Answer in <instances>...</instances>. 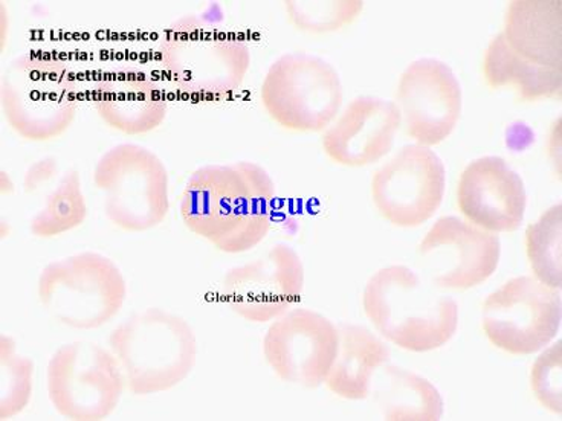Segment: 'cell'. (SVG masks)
Returning <instances> with one entry per match:
<instances>
[{
  "instance_id": "484cf974",
  "label": "cell",
  "mask_w": 562,
  "mask_h": 421,
  "mask_svg": "<svg viewBox=\"0 0 562 421\" xmlns=\"http://www.w3.org/2000/svg\"><path fill=\"white\" fill-rule=\"evenodd\" d=\"M289 22L310 34H329L357 22L364 3L355 2H286Z\"/></svg>"
},
{
  "instance_id": "277c9868",
  "label": "cell",
  "mask_w": 562,
  "mask_h": 421,
  "mask_svg": "<svg viewBox=\"0 0 562 421\" xmlns=\"http://www.w3.org/2000/svg\"><path fill=\"white\" fill-rule=\"evenodd\" d=\"M109 346L135 396L170 391L196 365L198 341L190 323L155 307L131 315L115 327Z\"/></svg>"
},
{
  "instance_id": "603a6c76",
  "label": "cell",
  "mask_w": 562,
  "mask_h": 421,
  "mask_svg": "<svg viewBox=\"0 0 562 421\" xmlns=\"http://www.w3.org/2000/svg\"><path fill=\"white\" fill-rule=\"evenodd\" d=\"M88 217V205L81 190L80 174L69 170L56 189L46 197L45 205L31 218L30 229L41 239L61 236L78 228Z\"/></svg>"
},
{
  "instance_id": "4fadbf2b",
  "label": "cell",
  "mask_w": 562,
  "mask_h": 421,
  "mask_svg": "<svg viewBox=\"0 0 562 421\" xmlns=\"http://www.w3.org/2000/svg\"><path fill=\"white\" fill-rule=\"evenodd\" d=\"M396 105L409 138L437 146L450 138L462 116V86L445 61L419 58L402 72Z\"/></svg>"
},
{
  "instance_id": "3957f363",
  "label": "cell",
  "mask_w": 562,
  "mask_h": 421,
  "mask_svg": "<svg viewBox=\"0 0 562 421\" xmlns=\"http://www.w3.org/2000/svg\"><path fill=\"white\" fill-rule=\"evenodd\" d=\"M159 60L183 95L217 100L232 95L244 83L251 54L244 38L217 19L189 14L167 29Z\"/></svg>"
},
{
  "instance_id": "9c48e42d",
  "label": "cell",
  "mask_w": 562,
  "mask_h": 421,
  "mask_svg": "<svg viewBox=\"0 0 562 421\" xmlns=\"http://www.w3.org/2000/svg\"><path fill=\"white\" fill-rule=\"evenodd\" d=\"M126 388L119 359L88 341L61 345L46 368L54 409L68 420L99 421L113 414Z\"/></svg>"
},
{
  "instance_id": "30bf717a",
  "label": "cell",
  "mask_w": 562,
  "mask_h": 421,
  "mask_svg": "<svg viewBox=\"0 0 562 421\" xmlns=\"http://www.w3.org/2000/svg\"><path fill=\"white\" fill-rule=\"evenodd\" d=\"M561 294L533 276H517L492 292L482 327L492 345L514 356L540 353L560 333Z\"/></svg>"
},
{
  "instance_id": "ba28073f",
  "label": "cell",
  "mask_w": 562,
  "mask_h": 421,
  "mask_svg": "<svg viewBox=\"0 0 562 421\" xmlns=\"http://www.w3.org/2000/svg\"><path fill=\"white\" fill-rule=\"evenodd\" d=\"M93 182L103 191L105 217L124 231H148L169 214L166 166L138 144H119L105 151L93 170Z\"/></svg>"
},
{
  "instance_id": "7402d4cb",
  "label": "cell",
  "mask_w": 562,
  "mask_h": 421,
  "mask_svg": "<svg viewBox=\"0 0 562 421\" xmlns=\"http://www.w3.org/2000/svg\"><path fill=\"white\" fill-rule=\"evenodd\" d=\"M483 77L492 89H514L526 101L560 99L562 70L522 60L497 34L483 57Z\"/></svg>"
},
{
  "instance_id": "8992f818",
  "label": "cell",
  "mask_w": 562,
  "mask_h": 421,
  "mask_svg": "<svg viewBox=\"0 0 562 421\" xmlns=\"http://www.w3.org/2000/svg\"><path fill=\"white\" fill-rule=\"evenodd\" d=\"M43 310L60 326L93 330L112 321L126 303V280L120 268L97 252L53 261L37 281Z\"/></svg>"
},
{
  "instance_id": "44dd1931",
  "label": "cell",
  "mask_w": 562,
  "mask_h": 421,
  "mask_svg": "<svg viewBox=\"0 0 562 421\" xmlns=\"http://www.w3.org/2000/svg\"><path fill=\"white\" fill-rule=\"evenodd\" d=\"M370 396L385 420L435 421L443 417L445 403L439 389L425 377L401 366H382Z\"/></svg>"
},
{
  "instance_id": "5bb4252c",
  "label": "cell",
  "mask_w": 562,
  "mask_h": 421,
  "mask_svg": "<svg viewBox=\"0 0 562 421\" xmlns=\"http://www.w3.org/2000/svg\"><path fill=\"white\" fill-rule=\"evenodd\" d=\"M420 259L431 281L442 291H468L497 271L502 241L497 234L456 216H445L429 228L419 246Z\"/></svg>"
},
{
  "instance_id": "d6986e66",
  "label": "cell",
  "mask_w": 562,
  "mask_h": 421,
  "mask_svg": "<svg viewBox=\"0 0 562 421\" xmlns=\"http://www.w3.org/2000/svg\"><path fill=\"white\" fill-rule=\"evenodd\" d=\"M503 38L510 49L541 68L562 70V2L515 0L506 8Z\"/></svg>"
},
{
  "instance_id": "2e32d148",
  "label": "cell",
  "mask_w": 562,
  "mask_h": 421,
  "mask_svg": "<svg viewBox=\"0 0 562 421\" xmlns=\"http://www.w3.org/2000/svg\"><path fill=\"white\" fill-rule=\"evenodd\" d=\"M457 205L470 224L487 232H514L525 221V181L503 158L483 156L460 174Z\"/></svg>"
},
{
  "instance_id": "83f0119b",
  "label": "cell",
  "mask_w": 562,
  "mask_h": 421,
  "mask_svg": "<svg viewBox=\"0 0 562 421\" xmlns=\"http://www.w3.org/2000/svg\"><path fill=\"white\" fill-rule=\"evenodd\" d=\"M57 169V163L53 159H45L41 163H35L33 169L26 175V190L31 191L35 186L41 185L42 182L48 181L53 178L54 171Z\"/></svg>"
},
{
  "instance_id": "8fae6325",
  "label": "cell",
  "mask_w": 562,
  "mask_h": 421,
  "mask_svg": "<svg viewBox=\"0 0 562 421\" xmlns=\"http://www.w3.org/2000/svg\"><path fill=\"white\" fill-rule=\"evenodd\" d=\"M447 190L443 161L429 147L409 144L376 170L373 204L389 224L417 228L442 205Z\"/></svg>"
},
{
  "instance_id": "52a82bcc",
  "label": "cell",
  "mask_w": 562,
  "mask_h": 421,
  "mask_svg": "<svg viewBox=\"0 0 562 421\" xmlns=\"http://www.w3.org/2000/svg\"><path fill=\"white\" fill-rule=\"evenodd\" d=\"M261 104L279 126L302 134L324 132L341 112L345 91L337 69L304 53L277 58L263 78Z\"/></svg>"
},
{
  "instance_id": "6da1fadb",
  "label": "cell",
  "mask_w": 562,
  "mask_h": 421,
  "mask_svg": "<svg viewBox=\"0 0 562 421\" xmlns=\"http://www.w3.org/2000/svg\"><path fill=\"white\" fill-rule=\"evenodd\" d=\"M274 198V181L257 163L206 166L190 175L182 191L181 217L218 251L241 253L268 236Z\"/></svg>"
},
{
  "instance_id": "9a60e30c",
  "label": "cell",
  "mask_w": 562,
  "mask_h": 421,
  "mask_svg": "<svg viewBox=\"0 0 562 421\" xmlns=\"http://www.w3.org/2000/svg\"><path fill=\"white\" fill-rule=\"evenodd\" d=\"M304 264L288 244H277L259 260L229 269L224 298L229 309L251 322L274 321L302 299Z\"/></svg>"
},
{
  "instance_id": "cb8c5ba5",
  "label": "cell",
  "mask_w": 562,
  "mask_h": 421,
  "mask_svg": "<svg viewBox=\"0 0 562 421\" xmlns=\"http://www.w3.org/2000/svg\"><path fill=\"white\" fill-rule=\"evenodd\" d=\"M526 252L533 278L561 291L562 206H550L537 221L527 226Z\"/></svg>"
},
{
  "instance_id": "4316f807",
  "label": "cell",
  "mask_w": 562,
  "mask_h": 421,
  "mask_svg": "<svg viewBox=\"0 0 562 421\" xmlns=\"http://www.w3.org/2000/svg\"><path fill=\"white\" fill-rule=\"evenodd\" d=\"M561 341L546 346L533 362L530 386L535 399L553 414H562V349Z\"/></svg>"
},
{
  "instance_id": "7c38bea8",
  "label": "cell",
  "mask_w": 562,
  "mask_h": 421,
  "mask_svg": "<svg viewBox=\"0 0 562 421\" xmlns=\"http://www.w3.org/2000/svg\"><path fill=\"white\" fill-rule=\"evenodd\" d=\"M338 327L311 309H291L272 321L263 338L265 361L286 384L324 385L338 351Z\"/></svg>"
},
{
  "instance_id": "7a4b0ae2",
  "label": "cell",
  "mask_w": 562,
  "mask_h": 421,
  "mask_svg": "<svg viewBox=\"0 0 562 421\" xmlns=\"http://www.w3.org/2000/svg\"><path fill=\"white\" fill-rule=\"evenodd\" d=\"M362 309L382 338L412 353L442 349L459 327L456 299L428 287L402 264L382 268L367 281Z\"/></svg>"
},
{
  "instance_id": "d4e9b609",
  "label": "cell",
  "mask_w": 562,
  "mask_h": 421,
  "mask_svg": "<svg viewBox=\"0 0 562 421\" xmlns=\"http://www.w3.org/2000/svg\"><path fill=\"white\" fill-rule=\"evenodd\" d=\"M34 362L18 353L14 339L0 337V419L21 414L33 396Z\"/></svg>"
},
{
  "instance_id": "ffe728a7",
  "label": "cell",
  "mask_w": 562,
  "mask_h": 421,
  "mask_svg": "<svg viewBox=\"0 0 562 421\" xmlns=\"http://www.w3.org/2000/svg\"><path fill=\"white\" fill-rule=\"evenodd\" d=\"M338 351L324 385L346 400H366L382 366L390 362V350L367 327L338 323Z\"/></svg>"
},
{
  "instance_id": "e0dca14e",
  "label": "cell",
  "mask_w": 562,
  "mask_h": 421,
  "mask_svg": "<svg viewBox=\"0 0 562 421\" xmlns=\"http://www.w3.org/2000/svg\"><path fill=\"white\" fill-rule=\"evenodd\" d=\"M402 116L396 103L380 96L361 95L323 134V150L339 166L369 167L392 151Z\"/></svg>"
},
{
  "instance_id": "5b68a950",
  "label": "cell",
  "mask_w": 562,
  "mask_h": 421,
  "mask_svg": "<svg viewBox=\"0 0 562 421\" xmlns=\"http://www.w3.org/2000/svg\"><path fill=\"white\" fill-rule=\"evenodd\" d=\"M0 100L15 134L29 140L56 139L76 121V76L60 58L23 54L8 65Z\"/></svg>"
},
{
  "instance_id": "ac0fdd59",
  "label": "cell",
  "mask_w": 562,
  "mask_h": 421,
  "mask_svg": "<svg viewBox=\"0 0 562 421\" xmlns=\"http://www.w3.org/2000/svg\"><path fill=\"white\" fill-rule=\"evenodd\" d=\"M93 101L101 120L126 135L155 130L166 120L169 109L161 86L132 66L103 73L97 81Z\"/></svg>"
}]
</instances>
